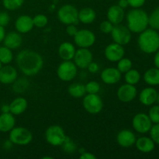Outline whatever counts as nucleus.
<instances>
[{
    "label": "nucleus",
    "mask_w": 159,
    "mask_h": 159,
    "mask_svg": "<svg viewBox=\"0 0 159 159\" xmlns=\"http://www.w3.org/2000/svg\"><path fill=\"white\" fill-rule=\"evenodd\" d=\"M20 71L27 76L37 75L42 69L43 60L39 53L32 50H23L20 51L16 58Z\"/></svg>",
    "instance_id": "obj_1"
},
{
    "label": "nucleus",
    "mask_w": 159,
    "mask_h": 159,
    "mask_svg": "<svg viewBox=\"0 0 159 159\" xmlns=\"http://www.w3.org/2000/svg\"><path fill=\"white\" fill-rule=\"evenodd\" d=\"M148 16L147 12L140 8L131 9L126 16L127 26L131 32L140 34L148 28Z\"/></svg>",
    "instance_id": "obj_2"
},
{
    "label": "nucleus",
    "mask_w": 159,
    "mask_h": 159,
    "mask_svg": "<svg viewBox=\"0 0 159 159\" xmlns=\"http://www.w3.org/2000/svg\"><path fill=\"white\" fill-rule=\"evenodd\" d=\"M138 46L143 52L153 54L159 49V34L154 29H146L138 37Z\"/></svg>",
    "instance_id": "obj_3"
},
{
    "label": "nucleus",
    "mask_w": 159,
    "mask_h": 159,
    "mask_svg": "<svg viewBox=\"0 0 159 159\" xmlns=\"http://www.w3.org/2000/svg\"><path fill=\"white\" fill-rule=\"evenodd\" d=\"M9 140L13 144L27 145L32 141L33 134L26 127H14L9 131Z\"/></svg>",
    "instance_id": "obj_4"
},
{
    "label": "nucleus",
    "mask_w": 159,
    "mask_h": 159,
    "mask_svg": "<svg viewBox=\"0 0 159 159\" xmlns=\"http://www.w3.org/2000/svg\"><path fill=\"white\" fill-rule=\"evenodd\" d=\"M57 18L63 24L76 25L79 22V10L72 5H64L57 11Z\"/></svg>",
    "instance_id": "obj_5"
},
{
    "label": "nucleus",
    "mask_w": 159,
    "mask_h": 159,
    "mask_svg": "<svg viewBox=\"0 0 159 159\" xmlns=\"http://www.w3.org/2000/svg\"><path fill=\"white\" fill-rule=\"evenodd\" d=\"M66 138L65 130L61 126H50L45 132V139L47 142L54 147L61 146Z\"/></svg>",
    "instance_id": "obj_6"
},
{
    "label": "nucleus",
    "mask_w": 159,
    "mask_h": 159,
    "mask_svg": "<svg viewBox=\"0 0 159 159\" xmlns=\"http://www.w3.org/2000/svg\"><path fill=\"white\" fill-rule=\"evenodd\" d=\"M78 67L71 61H64L59 65L57 75L63 82H71L77 75Z\"/></svg>",
    "instance_id": "obj_7"
},
{
    "label": "nucleus",
    "mask_w": 159,
    "mask_h": 159,
    "mask_svg": "<svg viewBox=\"0 0 159 159\" xmlns=\"http://www.w3.org/2000/svg\"><path fill=\"white\" fill-rule=\"evenodd\" d=\"M82 106L85 111L91 114H97L103 108V102L98 94L85 95L82 99Z\"/></svg>",
    "instance_id": "obj_8"
},
{
    "label": "nucleus",
    "mask_w": 159,
    "mask_h": 159,
    "mask_svg": "<svg viewBox=\"0 0 159 159\" xmlns=\"http://www.w3.org/2000/svg\"><path fill=\"white\" fill-rule=\"evenodd\" d=\"M110 34L113 41L122 46L128 44L131 40V31L127 26H124L121 23L114 25Z\"/></svg>",
    "instance_id": "obj_9"
},
{
    "label": "nucleus",
    "mask_w": 159,
    "mask_h": 159,
    "mask_svg": "<svg viewBox=\"0 0 159 159\" xmlns=\"http://www.w3.org/2000/svg\"><path fill=\"white\" fill-rule=\"evenodd\" d=\"M74 41L79 48H89L96 42V35L87 29L79 30L74 36Z\"/></svg>",
    "instance_id": "obj_10"
},
{
    "label": "nucleus",
    "mask_w": 159,
    "mask_h": 159,
    "mask_svg": "<svg viewBox=\"0 0 159 159\" xmlns=\"http://www.w3.org/2000/svg\"><path fill=\"white\" fill-rule=\"evenodd\" d=\"M133 128L138 133L145 134L150 130L152 127V122L149 118L148 115L140 113L135 115L132 120Z\"/></svg>",
    "instance_id": "obj_11"
},
{
    "label": "nucleus",
    "mask_w": 159,
    "mask_h": 159,
    "mask_svg": "<svg viewBox=\"0 0 159 159\" xmlns=\"http://www.w3.org/2000/svg\"><path fill=\"white\" fill-rule=\"evenodd\" d=\"M73 60L78 68L85 69L93 61V53L90 50H89V48H79L75 51Z\"/></svg>",
    "instance_id": "obj_12"
},
{
    "label": "nucleus",
    "mask_w": 159,
    "mask_h": 159,
    "mask_svg": "<svg viewBox=\"0 0 159 159\" xmlns=\"http://www.w3.org/2000/svg\"><path fill=\"white\" fill-rule=\"evenodd\" d=\"M138 91L135 85L126 83L120 85L116 92V96L120 101L123 102H130L136 98Z\"/></svg>",
    "instance_id": "obj_13"
},
{
    "label": "nucleus",
    "mask_w": 159,
    "mask_h": 159,
    "mask_svg": "<svg viewBox=\"0 0 159 159\" xmlns=\"http://www.w3.org/2000/svg\"><path fill=\"white\" fill-rule=\"evenodd\" d=\"M104 53H105L106 58L110 62H117L124 57L125 50L124 46L114 42L107 45Z\"/></svg>",
    "instance_id": "obj_14"
},
{
    "label": "nucleus",
    "mask_w": 159,
    "mask_h": 159,
    "mask_svg": "<svg viewBox=\"0 0 159 159\" xmlns=\"http://www.w3.org/2000/svg\"><path fill=\"white\" fill-rule=\"evenodd\" d=\"M136 136L130 130H120L116 135V142L120 146L123 148H130L135 144L136 142Z\"/></svg>",
    "instance_id": "obj_15"
},
{
    "label": "nucleus",
    "mask_w": 159,
    "mask_h": 159,
    "mask_svg": "<svg viewBox=\"0 0 159 159\" xmlns=\"http://www.w3.org/2000/svg\"><path fill=\"white\" fill-rule=\"evenodd\" d=\"M122 73L116 68H107L101 72L100 77L102 82L107 85H113L121 79Z\"/></svg>",
    "instance_id": "obj_16"
},
{
    "label": "nucleus",
    "mask_w": 159,
    "mask_h": 159,
    "mask_svg": "<svg viewBox=\"0 0 159 159\" xmlns=\"http://www.w3.org/2000/svg\"><path fill=\"white\" fill-rule=\"evenodd\" d=\"M17 71L14 67L6 65L0 69V82L4 85L14 83L17 79Z\"/></svg>",
    "instance_id": "obj_17"
},
{
    "label": "nucleus",
    "mask_w": 159,
    "mask_h": 159,
    "mask_svg": "<svg viewBox=\"0 0 159 159\" xmlns=\"http://www.w3.org/2000/svg\"><path fill=\"white\" fill-rule=\"evenodd\" d=\"M33 18L28 15H21L15 22V28L20 34H27L34 28Z\"/></svg>",
    "instance_id": "obj_18"
},
{
    "label": "nucleus",
    "mask_w": 159,
    "mask_h": 159,
    "mask_svg": "<svg viewBox=\"0 0 159 159\" xmlns=\"http://www.w3.org/2000/svg\"><path fill=\"white\" fill-rule=\"evenodd\" d=\"M107 19L113 25L120 24L125 17L124 9L120 7L118 5H113L108 9L107 11Z\"/></svg>",
    "instance_id": "obj_19"
},
{
    "label": "nucleus",
    "mask_w": 159,
    "mask_h": 159,
    "mask_svg": "<svg viewBox=\"0 0 159 159\" xmlns=\"http://www.w3.org/2000/svg\"><path fill=\"white\" fill-rule=\"evenodd\" d=\"M158 93L156 90L152 87L144 89L139 95V100L143 105L152 106L157 100Z\"/></svg>",
    "instance_id": "obj_20"
},
{
    "label": "nucleus",
    "mask_w": 159,
    "mask_h": 159,
    "mask_svg": "<svg viewBox=\"0 0 159 159\" xmlns=\"http://www.w3.org/2000/svg\"><path fill=\"white\" fill-rule=\"evenodd\" d=\"M22 42H23V38H22L20 33L14 32V31H12V32H9L7 34H6L4 40H3V43H4L5 46L7 47L11 50H14L20 48L22 44Z\"/></svg>",
    "instance_id": "obj_21"
},
{
    "label": "nucleus",
    "mask_w": 159,
    "mask_h": 159,
    "mask_svg": "<svg viewBox=\"0 0 159 159\" xmlns=\"http://www.w3.org/2000/svg\"><path fill=\"white\" fill-rule=\"evenodd\" d=\"M76 49L73 43L63 42L58 48L59 57L64 61H71L75 54Z\"/></svg>",
    "instance_id": "obj_22"
},
{
    "label": "nucleus",
    "mask_w": 159,
    "mask_h": 159,
    "mask_svg": "<svg viewBox=\"0 0 159 159\" xmlns=\"http://www.w3.org/2000/svg\"><path fill=\"white\" fill-rule=\"evenodd\" d=\"M16 124L14 115L11 113H2L0 115V131L3 133L9 132Z\"/></svg>",
    "instance_id": "obj_23"
},
{
    "label": "nucleus",
    "mask_w": 159,
    "mask_h": 159,
    "mask_svg": "<svg viewBox=\"0 0 159 159\" xmlns=\"http://www.w3.org/2000/svg\"><path fill=\"white\" fill-rule=\"evenodd\" d=\"M28 107V102L25 98L17 97L9 104L10 113L15 116H19L24 113Z\"/></svg>",
    "instance_id": "obj_24"
},
{
    "label": "nucleus",
    "mask_w": 159,
    "mask_h": 159,
    "mask_svg": "<svg viewBox=\"0 0 159 159\" xmlns=\"http://www.w3.org/2000/svg\"><path fill=\"white\" fill-rule=\"evenodd\" d=\"M135 145L138 150L143 153H149L155 149V142L152 138L148 137H141L137 139Z\"/></svg>",
    "instance_id": "obj_25"
},
{
    "label": "nucleus",
    "mask_w": 159,
    "mask_h": 159,
    "mask_svg": "<svg viewBox=\"0 0 159 159\" xmlns=\"http://www.w3.org/2000/svg\"><path fill=\"white\" fill-rule=\"evenodd\" d=\"M96 13L92 8L85 7L79 11V21L83 24H91L95 21Z\"/></svg>",
    "instance_id": "obj_26"
},
{
    "label": "nucleus",
    "mask_w": 159,
    "mask_h": 159,
    "mask_svg": "<svg viewBox=\"0 0 159 159\" xmlns=\"http://www.w3.org/2000/svg\"><path fill=\"white\" fill-rule=\"evenodd\" d=\"M144 82L150 85H159V68H150L144 75Z\"/></svg>",
    "instance_id": "obj_27"
},
{
    "label": "nucleus",
    "mask_w": 159,
    "mask_h": 159,
    "mask_svg": "<svg viewBox=\"0 0 159 159\" xmlns=\"http://www.w3.org/2000/svg\"><path fill=\"white\" fill-rule=\"evenodd\" d=\"M68 92L69 95L75 99L83 97L86 93L85 85L82 83H73L68 86Z\"/></svg>",
    "instance_id": "obj_28"
},
{
    "label": "nucleus",
    "mask_w": 159,
    "mask_h": 159,
    "mask_svg": "<svg viewBox=\"0 0 159 159\" xmlns=\"http://www.w3.org/2000/svg\"><path fill=\"white\" fill-rule=\"evenodd\" d=\"M124 79L127 83L130 84V85H135L138 84L141 80V74L139 71L136 69H130L128 71L124 73Z\"/></svg>",
    "instance_id": "obj_29"
},
{
    "label": "nucleus",
    "mask_w": 159,
    "mask_h": 159,
    "mask_svg": "<svg viewBox=\"0 0 159 159\" xmlns=\"http://www.w3.org/2000/svg\"><path fill=\"white\" fill-rule=\"evenodd\" d=\"M13 59L12 50L7 47H0V61L4 65H9Z\"/></svg>",
    "instance_id": "obj_30"
},
{
    "label": "nucleus",
    "mask_w": 159,
    "mask_h": 159,
    "mask_svg": "<svg viewBox=\"0 0 159 159\" xmlns=\"http://www.w3.org/2000/svg\"><path fill=\"white\" fill-rule=\"evenodd\" d=\"M148 25L155 30H159V7L156 8L148 16Z\"/></svg>",
    "instance_id": "obj_31"
},
{
    "label": "nucleus",
    "mask_w": 159,
    "mask_h": 159,
    "mask_svg": "<svg viewBox=\"0 0 159 159\" xmlns=\"http://www.w3.org/2000/svg\"><path fill=\"white\" fill-rule=\"evenodd\" d=\"M118 70L120 71L122 74H124L127 71L132 68V61L130 59L127 58V57H123L120 60L117 61V67H116Z\"/></svg>",
    "instance_id": "obj_32"
},
{
    "label": "nucleus",
    "mask_w": 159,
    "mask_h": 159,
    "mask_svg": "<svg viewBox=\"0 0 159 159\" xmlns=\"http://www.w3.org/2000/svg\"><path fill=\"white\" fill-rule=\"evenodd\" d=\"M24 0H2L3 6L8 10L13 11L23 6Z\"/></svg>",
    "instance_id": "obj_33"
},
{
    "label": "nucleus",
    "mask_w": 159,
    "mask_h": 159,
    "mask_svg": "<svg viewBox=\"0 0 159 159\" xmlns=\"http://www.w3.org/2000/svg\"><path fill=\"white\" fill-rule=\"evenodd\" d=\"M34 26L38 28H43L48 23V18L44 14H37L33 18Z\"/></svg>",
    "instance_id": "obj_34"
},
{
    "label": "nucleus",
    "mask_w": 159,
    "mask_h": 159,
    "mask_svg": "<svg viewBox=\"0 0 159 159\" xmlns=\"http://www.w3.org/2000/svg\"><path fill=\"white\" fill-rule=\"evenodd\" d=\"M85 86V91L88 94H97L100 91V85L99 82L96 81H90Z\"/></svg>",
    "instance_id": "obj_35"
},
{
    "label": "nucleus",
    "mask_w": 159,
    "mask_h": 159,
    "mask_svg": "<svg viewBox=\"0 0 159 159\" xmlns=\"http://www.w3.org/2000/svg\"><path fill=\"white\" fill-rule=\"evenodd\" d=\"M62 149H63L64 152L65 153L68 154H72L75 152L76 150V144L73 142L72 140L70 139L68 137H67V138L65 139V142L62 144Z\"/></svg>",
    "instance_id": "obj_36"
},
{
    "label": "nucleus",
    "mask_w": 159,
    "mask_h": 159,
    "mask_svg": "<svg viewBox=\"0 0 159 159\" xmlns=\"http://www.w3.org/2000/svg\"><path fill=\"white\" fill-rule=\"evenodd\" d=\"M15 84L13 85V90L16 93H23L25 92V90L27 89L28 83L26 79H20V80H16Z\"/></svg>",
    "instance_id": "obj_37"
},
{
    "label": "nucleus",
    "mask_w": 159,
    "mask_h": 159,
    "mask_svg": "<svg viewBox=\"0 0 159 159\" xmlns=\"http://www.w3.org/2000/svg\"><path fill=\"white\" fill-rule=\"evenodd\" d=\"M148 116L152 123L158 124L159 123V105L154 106L150 109L148 113Z\"/></svg>",
    "instance_id": "obj_38"
},
{
    "label": "nucleus",
    "mask_w": 159,
    "mask_h": 159,
    "mask_svg": "<svg viewBox=\"0 0 159 159\" xmlns=\"http://www.w3.org/2000/svg\"><path fill=\"white\" fill-rule=\"evenodd\" d=\"M113 26H114V25L107 20H104V21H102L100 23L99 29H100L101 32H102L103 34H110L112 32V30H113Z\"/></svg>",
    "instance_id": "obj_39"
},
{
    "label": "nucleus",
    "mask_w": 159,
    "mask_h": 159,
    "mask_svg": "<svg viewBox=\"0 0 159 159\" xmlns=\"http://www.w3.org/2000/svg\"><path fill=\"white\" fill-rule=\"evenodd\" d=\"M149 131H150L151 138L153 140L154 142L159 144V123L155 124V125L152 127Z\"/></svg>",
    "instance_id": "obj_40"
},
{
    "label": "nucleus",
    "mask_w": 159,
    "mask_h": 159,
    "mask_svg": "<svg viewBox=\"0 0 159 159\" xmlns=\"http://www.w3.org/2000/svg\"><path fill=\"white\" fill-rule=\"evenodd\" d=\"M10 21L9 15L6 12H0V26L5 27Z\"/></svg>",
    "instance_id": "obj_41"
},
{
    "label": "nucleus",
    "mask_w": 159,
    "mask_h": 159,
    "mask_svg": "<svg viewBox=\"0 0 159 159\" xmlns=\"http://www.w3.org/2000/svg\"><path fill=\"white\" fill-rule=\"evenodd\" d=\"M146 0H127L129 6H131L134 9H138L141 8V6H144Z\"/></svg>",
    "instance_id": "obj_42"
},
{
    "label": "nucleus",
    "mask_w": 159,
    "mask_h": 159,
    "mask_svg": "<svg viewBox=\"0 0 159 159\" xmlns=\"http://www.w3.org/2000/svg\"><path fill=\"white\" fill-rule=\"evenodd\" d=\"M78 30H78L77 27H76V25L75 24L67 25L66 33L68 34V36H70V37H74V36L76 34V33L78 32Z\"/></svg>",
    "instance_id": "obj_43"
},
{
    "label": "nucleus",
    "mask_w": 159,
    "mask_h": 159,
    "mask_svg": "<svg viewBox=\"0 0 159 159\" xmlns=\"http://www.w3.org/2000/svg\"><path fill=\"white\" fill-rule=\"evenodd\" d=\"M87 68H88L89 71L93 73V74H95V73L98 72L99 70V65H98L97 63H96V62H93V61H92L91 63L88 65Z\"/></svg>",
    "instance_id": "obj_44"
},
{
    "label": "nucleus",
    "mask_w": 159,
    "mask_h": 159,
    "mask_svg": "<svg viewBox=\"0 0 159 159\" xmlns=\"http://www.w3.org/2000/svg\"><path fill=\"white\" fill-rule=\"evenodd\" d=\"M79 158L81 159H96V156L93 155V153H90V152H84L81 154Z\"/></svg>",
    "instance_id": "obj_45"
},
{
    "label": "nucleus",
    "mask_w": 159,
    "mask_h": 159,
    "mask_svg": "<svg viewBox=\"0 0 159 159\" xmlns=\"http://www.w3.org/2000/svg\"><path fill=\"white\" fill-rule=\"evenodd\" d=\"M117 5L120 6V7H121L122 9H126V8H127L129 6L127 0H119Z\"/></svg>",
    "instance_id": "obj_46"
},
{
    "label": "nucleus",
    "mask_w": 159,
    "mask_h": 159,
    "mask_svg": "<svg viewBox=\"0 0 159 159\" xmlns=\"http://www.w3.org/2000/svg\"><path fill=\"white\" fill-rule=\"evenodd\" d=\"M1 111L2 113H10V107H9V105L4 104V105L2 106Z\"/></svg>",
    "instance_id": "obj_47"
},
{
    "label": "nucleus",
    "mask_w": 159,
    "mask_h": 159,
    "mask_svg": "<svg viewBox=\"0 0 159 159\" xmlns=\"http://www.w3.org/2000/svg\"><path fill=\"white\" fill-rule=\"evenodd\" d=\"M5 36H6V31H5L4 27L0 26V43H1L2 41H3Z\"/></svg>",
    "instance_id": "obj_48"
},
{
    "label": "nucleus",
    "mask_w": 159,
    "mask_h": 159,
    "mask_svg": "<svg viewBox=\"0 0 159 159\" xmlns=\"http://www.w3.org/2000/svg\"><path fill=\"white\" fill-rule=\"evenodd\" d=\"M154 63L156 68H159V51L155 54V58H154Z\"/></svg>",
    "instance_id": "obj_49"
},
{
    "label": "nucleus",
    "mask_w": 159,
    "mask_h": 159,
    "mask_svg": "<svg viewBox=\"0 0 159 159\" xmlns=\"http://www.w3.org/2000/svg\"><path fill=\"white\" fill-rule=\"evenodd\" d=\"M43 159H53L52 157H50V156H44V157H42Z\"/></svg>",
    "instance_id": "obj_50"
},
{
    "label": "nucleus",
    "mask_w": 159,
    "mask_h": 159,
    "mask_svg": "<svg viewBox=\"0 0 159 159\" xmlns=\"http://www.w3.org/2000/svg\"><path fill=\"white\" fill-rule=\"evenodd\" d=\"M157 102H158V103L159 104V93H158V96H157Z\"/></svg>",
    "instance_id": "obj_51"
},
{
    "label": "nucleus",
    "mask_w": 159,
    "mask_h": 159,
    "mask_svg": "<svg viewBox=\"0 0 159 159\" xmlns=\"http://www.w3.org/2000/svg\"><path fill=\"white\" fill-rule=\"evenodd\" d=\"M2 63L1 61H0V69L2 68Z\"/></svg>",
    "instance_id": "obj_52"
}]
</instances>
